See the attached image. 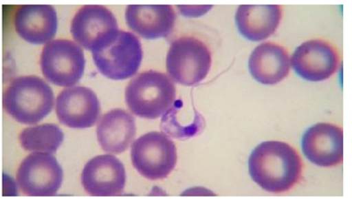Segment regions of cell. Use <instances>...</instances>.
Here are the masks:
<instances>
[{
    "mask_svg": "<svg viewBox=\"0 0 352 201\" xmlns=\"http://www.w3.org/2000/svg\"><path fill=\"white\" fill-rule=\"evenodd\" d=\"M252 179L263 190L280 193L291 190L302 176L301 157L283 142H264L252 152L248 160Z\"/></svg>",
    "mask_w": 352,
    "mask_h": 201,
    "instance_id": "6da1fadb",
    "label": "cell"
},
{
    "mask_svg": "<svg viewBox=\"0 0 352 201\" xmlns=\"http://www.w3.org/2000/svg\"><path fill=\"white\" fill-rule=\"evenodd\" d=\"M54 96L50 85L37 76L14 78L3 94V107L18 123L34 125L50 114Z\"/></svg>",
    "mask_w": 352,
    "mask_h": 201,
    "instance_id": "7a4b0ae2",
    "label": "cell"
},
{
    "mask_svg": "<svg viewBox=\"0 0 352 201\" xmlns=\"http://www.w3.org/2000/svg\"><path fill=\"white\" fill-rule=\"evenodd\" d=\"M176 89L168 75L156 71L140 73L126 88V103L132 114L155 120L175 103Z\"/></svg>",
    "mask_w": 352,
    "mask_h": 201,
    "instance_id": "3957f363",
    "label": "cell"
},
{
    "mask_svg": "<svg viewBox=\"0 0 352 201\" xmlns=\"http://www.w3.org/2000/svg\"><path fill=\"white\" fill-rule=\"evenodd\" d=\"M212 57L208 47L192 36L176 39L166 56V71L176 83L193 86L206 78Z\"/></svg>",
    "mask_w": 352,
    "mask_h": 201,
    "instance_id": "277c9868",
    "label": "cell"
},
{
    "mask_svg": "<svg viewBox=\"0 0 352 201\" xmlns=\"http://www.w3.org/2000/svg\"><path fill=\"white\" fill-rule=\"evenodd\" d=\"M92 54L98 71L113 81H124L135 75L144 56L138 36L124 30H120L110 43Z\"/></svg>",
    "mask_w": 352,
    "mask_h": 201,
    "instance_id": "5b68a950",
    "label": "cell"
},
{
    "mask_svg": "<svg viewBox=\"0 0 352 201\" xmlns=\"http://www.w3.org/2000/svg\"><path fill=\"white\" fill-rule=\"evenodd\" d=\"M133 167L148 180L165 179L175 169L177 151L175 142L164 133L150 132L133 142Z\"/></svg>",
    "mask_w": 352,
    "mask_h": 201,
    "instance_id": "8992f818",
    "label": "cell"
},
{
    "mask_svg": "<svg viewBox=\"0 0 352 201\" xmlns=\"http://www.w3.org/2000/svg\"><path fill=\"white\" fill-rule=\"evenodd\" d=\"M41 65L44 77L52 84L72 87L83 76L86 59L83 50L76 42L56 39L45 45Z\"/></svg>",
    "mask_w": 352,
    "mask_h": 201,
    "instance_id": "52a82bcc",
    "label": "cell"
},
{
    "mask_svg": "<svg viewBox=\"0 0 352 201\" xmlns=\"http://www.w3.org/2000/svg\"><path fill=\"white\" fill-rule=\"evenodd\" d=\"M16 179L20 190L28 196H54L63 184V172L53 155L34 152L24 158Z\"/></svg>",
    "mask_w": 352,
    "mask_h": 201,
    "instance_id": "ba28073f",
    "label": "cell"
},
{
    "mask_svg": "<svg viewBox=\"0 0 352 201\" xmlns=\"http://www.w3.org/2000/svg\"><path fill=\"white\" fill-rule=\"evenodd\" d=\"M118 32L114 14L107 8L99 5L81 8L72 19L71 26L74 41L92 52L110 43Z\"/></svg>",
    "mask_w": 352,
    "mask_h": 201,
    "instance_id": "9c48e42d",
    "label": "cell"
},
{
    "mask_svg": "<svg viewBox=\"0 0 352 201\" xmlns=\"http://www.w3.org/2000/svg\"><path fill=\"white\" fill-rule=\"evenodd\" d=\"M56 112L60 123L72 129L95 126L101 114L98 97L90 88L72 87L57 96Z\"/></svg>",
    "mask_w": 352,
    "mask_h": 201,
    "instance_id": "30bf717a",
    "label": "cell"
},
{
    "mask_svg": "<svg viewBox=\"0 0 352 201\" xmlns=\"http://www.w3.org/2000/svg\"><path fill=\"white\" fill-rule=\"evenodd\" d=\"M126 169L113 155H100L88 161L81 175L82 187L92 196H118L126 185Z\"/></svg>",
    "mask_w": 352,
    "mask_h": 201,
    "instance_id": "8fae6325",
    "label": "cell"
},
{
    "mask_svg": "<svg viewBox=\"0 0 352 201\" xmlns=\"http://www.w3.org/2000/svg\"><path fill=\"white\" fill-rule=\"evenodd\" d=\"M303 154L320 167H335L344 158V133L341 127L318 123L309 127L302 139Z\"/></svg>",
    "mask_w": 352,
    "mask_h": 201,
    "instance_id": "7c38bea8",
    "label": "cell"
},
{
    "mask_svg": "<svg viewBox=\"0 0 352 201\" xmlns=\"http://www.w3.org/2000/svg\"><path fill=\"white\" fill-rule=\"evenodd\" d=\"M338 56L335 48L320 39L305 42L292 56V66L300 77L308 81H323L336 72Z\"/></svg>",
    "mask_w": 352,
    "mask_h": 201,
    "instance_id": "4fadbf2b",
    "label": "cell"
},
{
    "mask_svg": "<svg viewBox=\"0 0 352 201\" xmlns=\"http://www.w3.org/2000/svg\"><path fill=\"white\" fill-rule=\"evenodd\" d=\"M14 26L18 35L29 43H48L58 27L56 9L48 5H23L15 13Z\"/></svg>",
    "mask_w": 352,
    "mask_h": 201,
    "instance_id": "5bb4252c",
    "label": "cell"
},
{
    "mask_svg": "<svg viewBox=\"0 0 352 201\" xmlns=\"http://www.w3.org/2000/svg\"><path fill=\"white\" fill-rule=\"evenodd\" d=\"M127 25L142 38H166L174 30L176 14L169 5H130L126 8Z\"/></svg>",
    "mask_w": 352,
    "mask_h": 201,
    "instance_id": "9a60e30c",
    "label": "cell"
},
{
    "mask_svg": "<svg viewBox=\"0 0 352 201\" xmlns=\"http://www.w3.org/2000/svg\"><path fill=\"white\" fill-rule=\"evenodd\" d=\"M248 67L253 77L263 85H275L287 77L290 57L281 45L266 42L252 52Z\"/></svg>",
    "mask_w": 352,
    "mask_h": 201,
    "instance_id": "2e32d148",
    "label": "cell"
},
{
    "mask_svg": "<svg viewBox=\"0 0 352 201\" xmlns=\"http://www.w3.org/2000/svg\"><path fill=\"white\" fill-rule=\"evenodd\" d=\"M96 134L103 151L112 154H122L135 138V118L124 109H112L100 120Z\"/></svg>",
    "mask_w": 352,
    "mask_h": 201,
    "instance_id": "e0dca14e",
    "label": "cell"
},
{
    "mask_svg": "<svg viewBox=\"0 0 352 201\" xmlns=\"http://www.w3.org/2000/svg\"><path fill=\"white\" fill-rule=\"evenodd\" d=\"M281 17L278 5H242L236 10L235 20L239 33L257 42L274 34Z\"/></svg>",
    "mask_w": 352,
    "mask_h": 201,
    "instance_id": "ac0fdd59",
    "label": "cell"
},
{
    "mask_svg": "<svg viewBox=\"0 0 352 201\" xmlns=\"http://www.w3.org/2000/svg\"><path fill=\"white\" fill-rule=\"evenodd\" d=\"M162 129L168 136L180 140L199 135L205 127V120L192 103L186 105L183 100L173 103L163 115Z\"/></svg>",
    "mask_w": 352,
    "mask_h": 201,
    "instance_id": "d6986e66",
    "label": "cell"
},
{
    "mask_svg": "<svg viewBox=\"0 0 352 201\" xmlns=\"http://www.w3.org/2000/svg\"><path fill=\"white\" fill-rule=\"evenodd\" d=\"M63 131L54 124L27 127L21 133V145L27 151L56 154L63 141Z\"/></svg>",
    "mask_w": 352,
    "mask_h": 201,
    "instance_id": "ffe728a7",
    "label": "cell"
},
{
    "mask_svg": "<svg viewBox=\"0 0 352 201\" xmlns=\"http://www.w3.org/2000/svg\"><path fill=\"white\" fill-rule=\"evenodd\" d=\"M180 8L181 13L184 14L185 17H200L203 13H206V8L204 6L201 7H197V6H178Z\"/></svg>",
    "mask_w": 352,
    "mask_h": 201,
    "instance_id": "44dd1931",
    "label": "cell"
}]
</instances>
